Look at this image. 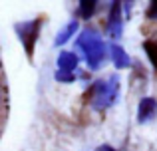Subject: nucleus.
Returning a JSON list of instances; mask_svg holds the SVG:
<instances>
[{"instance_id":"nucleus-1","label":"nucleus","mask_w":157,"mask_h":151,"mask_svg":"<svg viewBox=\"0 0 157 151\" xmlns=\"http://www.w3.org/2000/svg\"><path fill=\"white\" fill-rule=\"evenodd\" d=\"M76 44H78V48L86 54L88 66L92 68V70H96V68L101 64L104 56H105V46H104V42H101L100 34L94 32V30H84L80 36H78Z\"/></svg>"},{"instance_id":"nucleus-2","label":"nucleus","mask_w":157,"mask_h":151,"mask_svg":"<svg viewBox=\"0 0 157 151\" xmlns=\"http://www.w3.org/2000/svg\"><path fill=\"white\" fill-rule=\"evenodd\" d=\"M117 77H113L111 81H98L96 85H94V105L96 108H107V105H111V101L117 97Z\"/></svg>"},{"instance_id":"nucleus-3","label":"nucleus","mask_w":157,"mask_h":151,"mask_svg":"<svg viewBox=\"0 0 157 151\" xmlns=\"http://www.w3.org/2000/svg\"><path fill=\"white\" fill-rule=\"evenodd\" d=\"M155 111H157V101L153 100V97H145V100H141V104H139L137 119L143 123V121L151 119V117L155 115Z\"/></svg>"},{"instance_id":"nucleus-4","label":"nucleus","mask_w":157,"mask_h":151,"mask_svg":"<svg viewBox=\"0 0 157 151\" xmlns=\"http://www.w3.org/2000/svg\"><path fill=\"white\" fill-rule=\"evenodd\" d=\"M76 66H78L76 54H72V52H62V54L58 56V68H60V72L72 74V72L76 70Z\"/></svg>"},{"instance_id":"nucleus-5","label":"nucleus","mask_w":157,"mask_h":151,"mask_svg":"<svg viewBox=\"0 0 157 151\" xmlns=\"http://www.w3.org/2000/svg\"><path fill=\"white\" fill-rule=\"evenodd\" d=\"M109 34L113 38H119L121 36V18H119V2H115L111 6L109 12Z\"/></svg>"},{"instance_id":"nucleus-6","label":"nucleus","mask_w":157,"mask_h":151,"mask_svg":"<svg viewBox=\"0 0 157 151\" xmlns=\"http://www.w3.org/2000/svg\"><path fill=\"white\" fill-rule=\"evenodd\" d=\"M111 58H113V64L117 68H127V66H129V56H127L117 44L111 46Z\"/></svg>"},{"instance_id":"nucleus-7","label":"nucleus","mask_w":157,"mask_h":151,"mask_svg":"<svg viewBox=\"0 0 157 151\" xmlns=\"http://www.w3.org/2000/svg\"><path fill=\"white\" fill-rule=\"evenodd\" d=\"M76 28H78V24L76 22H70L68 26H66V30H62L60 34H58V38H56V44H64L66 40H70V36L76 32Z\"/></svg>"},{"instance_id":"nucleus-8","label":"nucleus","mask_w":157,"mask_h":151,"mask_svg":"<svg viewBox=\"0 0 157 151\" xmlns=\"http://www.w3.org/2000/svg\"><path fill=\"white\" fill-rule=\"evenodd\" d=\"M96 8H98V4L96 2H80V16L82 18H90V16L96 12Z\"/></svg>"},{"instance_id":"nucleus-9","label":"nucleus","mask_w":157,"mask_h":151,"mask_svg":"<svg viewBox=\"0 0 157 151\" xmlns=\"http://www.w3.org/2000/svg\"><path fill=\"white\" fill-rule=\"evenodd\" d=\"M143 48H145V52H147V56H149L151 64H153L155 70H157V42H145V44H143Z\"/></svg>"},{"instance_id":"nucleus-10","label":"nucleus","mask_w":157,"mask_h":151,"mask_svg":"<svg viewBox=\"0 0 157 151\" xmlns=\"http://www.w3.org/2000/svg\"><path fill=\"white\" fill-rule=\"evenodd\" d=\"M56 80H60V81H72L74 76L68 74V72H58V74H56Z\"/></svg>"},{"instance_id":"nucleus-11","label":"nucleus","mask_w":157,"mask_h":151,"mask_svg":"<svg viewBox=\"0 0 157 151\" xmlns=\"http://www.w3.org/2000/svg\"><path fill=\"white\" fill-rule=\"evenodd\" d=\"M147 16H149V18H157V2H151V4H149Z\"/></svg>"},{"instance_id":"nucleus-12","label":"nucleus","mask_w":157,"mask_h":151,"mask_svg":"<svg viewBox=\"0 0 157 151\" xmlns=\"http://www.w3.org/2000/svg\"><path fill=\"white\" fill-rule=\"evenodd\" d=\"M96 151H115V149L111 147V145H101V147H98Z\"/></svg>"}]
</instances>
